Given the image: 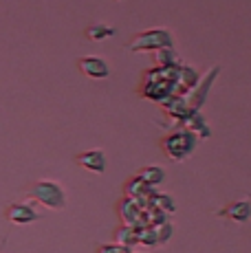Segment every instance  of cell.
Segmentation results:
<instances>
[{
    "label": "cell",
    "mask_w": 251,
    "mask_h": 253,
    "mask_svg": "<svg viewBox=\"0 0 251 253\" xmlns=\"http://www.w3.org/2000/svg\"><path fill=\"white\" fill-rule=\"evenodd\" d=\"M196 145H199V139L183 128L172 130L170 134H166V137L161 139L163 152H166V157L174 163H181V161H185V159H190L192 154H194Z\"/></svg>",
    "instance_id": "obj_1"
},
{
    "label": "cell",
    "mask_w": 251,
    "mask_h": 253,
    "mask_svg": "<svg viewBox=\"0 0 251 253\" xmlns=\"http://www.w3.org/2000/svg\"><path fill=\"white\" fill-rule=\"evenodd\" d=\"M27 196L31 198V201L44 205L46 209H55V211L66 207V194H64V189H62V185L55 181H49V178L31 183L27 187Z\"/></svg>",
    "instance_id": "obj_2"
},
{
    "label": "cell",
    "mask_w": 251,
    "mask_h": 253,
    "mask_svg": "<svg viewBox=\"0 0 251 253\" xmlns=\"http://www.w3.org/2000/svg\"><path fill=\"white\" fill-rule=\"evenodd\" d=\"M161 48H174V38L167 29H150V31L137 33L126 44L128 53H143V51H161Z\"/></svg>",
    "instance_id": "obj_3"
},
{
    "label": "cell",
    "mask_w": 251,
    "mask_h": 253,
    "mask_svg": "<svg viewBox=\"0 0 251 253\" xmlns=\"http://www.w3.org/2000/svg\"><path fill=\"white\" fill-rule=\"evenodd\" d=\"M218 73H220L218 66H211V69L207 71L205 75L199 77L196 86H194V88H192V90L185 95V101H187V106H190V110H201V106L205 104L207 95H209L211 84H214V80L218 77Z\"/></svg>",
    "instance_id": "obj_4"
},
{
    "label": "cell",
    "mask_w": 251,
    "mask_h": 253,
    "mask_svg": "<svg viewBox=\"0 0 251 253\" xmlns=\"http://www.w3.org/2000/svg\"><path fill=\"white\" fill-rule=\"evenodd\" d=\"M77 66L80 71L84 73L86 77L90 80H106L110 75V66L104 57H97V55H84L77 60Z\"/></svg>",
    "instance_id": "obj_5"
},
{
    "label": "cell",
    "mask_w": 251,
    "mask_h": 253,
    "mask_svg": "<svg viewBox=\"0 0 251 253\" xmlns=\"http://www.w3.org/2000/svg\"><path fill=\"white\" fill-rule=\"evenodd\" d=\"M4 218L11 225H31V222H36L40 218V213L29 203H11V205L4 209Z\"/></svg>",
    "instance_id": "obj_6"
},
{
    "label": "cell",
    "mask_w": 251,
    "mask_h": 253,
    "mask_svg": "<svg viewBox=\"0 0 251 253\" xmlns=\"http://www.w3.org/2000/svg\"><path fill=\"white\" fill-rule=\"evenodd\" d=\"M154 192H157V189L150 187V185H146L139 176H132L128 183L124 185L126 198H132V201H137L139 207H148V203H150V198L154 196Z\"/></svg>",
    "instance_id": "obj_7"
},
{
    "label": "cell",
    "mask_w": 251,
    "mask_h": 253,
    "mask_svg": "<svg viewBox=\"0 0 251 253\" xmlns=\"http://www.w3.org/2000/svg\"><path fill=\"white\" fill-rule=\"evenodd\" d=\"M141 213H143V207H139V203L132 201V198L124 196L117 203V216L126 227H137L139 229L141 227Z\"/></svg>",
    "instance_id": "obj_8"
},
{
    "label": "cell",
    "mask_w": 251,
    "mask_h": 253,
    "mask_svg": "<svg viewBox=\"0 0 251 253\" xmlns=\"http://www.w3.org/2000/svg\"><path fill=\"white\" fill-rule=\"evenodd\" d=\"M75 163L80 165L82 169H86V172H95V174L106 172V157H104V150H99V148L80 152L75 157Z\"/></svg>",
    "instance_id": "obj_9"
},
{
    "label": "cell",
    "mask_w": 251,
    "mask_h": 253,
    "mask_svg": "<svg viewBox=\"0 0 251 253\" xmlns=\"http://www.w3.org/2000/svg\"><path fill=\"white\" fill-rule=\"evenodd\" d=\"M218 218H227V220H234V222H247L251 216V203L249 198H240V201L229 203L225 209L220 211H214Z\"/></svg>",
    "instance_id": "obj_10"
},
{
    "label": "cell",
    "mask_w": 251,
    "mask_h": 253,
    "mask_svg": "<svg viewBox=\"0 0 251 253\" xmlns=\"http://www.w3.org/2000/svg\"><path fill=\"white\" fill-rule=\"evenodd\" d=\"M181 126L183 130H187V132H192L196 139H209V126L205 124V117H203L199 110H190L185 117L181 119Z\"/></svg>",
    "instance_id": "obj_11"
},
{
    "label": "cell",
    "mask_w": 251,
    "mask_h": 253,
    "mask_svg": "<svg viewBox=\"0 0 251 253\" xmlns=\"http://www.w3.org/2000/svg\"><path fill=\"white\" fill-rule=\"evenodd\" d=\"M161 106H163V110L174 119V124H181L183 117L190 113V106H187V101L183 95H170L167 99L161 101Z\"/></svg>",
    "instance_id": "obj_12"
},
{
    "label": "cell",
    "mask_w": 251,
    "mask_h": 253,
    "mask_svg": "<svg viewBox=\"0 0 251 253\" xmlns=\"http://www.w3.org/2000/svg\"><path fill=\"white\" fill-rule=\"evenodd\" d=\"M196 82H199V73L192 69V66H187V64L178 66V71H176V92H183V97H185L187 92L196 86Z\"/></svg>",
    "instance_id": "obj_13"
},
{
    "label": "cell",
    "mask_w": 251,
    "mask_h": 253,
    "mask_svg": "<svg viewBox=\"0 0 251 253\" xmlns=\"http://www.w3.org/2000/svg\"><path fill=\"white\" fill-rule=\"evenodd\" d=\"M137 176L146 185H150V187H157V185H161L166 181V172H163V168H159V165H146V168L139 169Z\"/></svg>",
    "instance_id": "obj_14"
},
{
    "label": "cell",
    "mask_w": 251,
    "mask_h": 253,
    "mask_svg": "<svg viewBox=\"0 0 251 253\" xmlns=\"http://www.w3.org/2000/svg\"><path fill=\"white\" fill-rule=\"evenodd\" d=\"M154 64L161 66V69H167V66L183 64V62H181V57L176 55L174 48H161V51H154Z\"/></svg>",
    "instance_id": "obj_15"
},
{
    "label": "cell",
    "mask_w": 251,
    "mask_h": 253,
    "mask_svg": "<svg viewBox=\"0 0 251 253\" xmlns=\"http://www.w3.org/2000/svg\"><path fill=\"white\" fill-rule=\"evenodd\" d=\"M115 240H117V245L132 249L137 245V227H126V225L117 227L115 229Z\"/></svg>",
    "instance_id": "obj_16"
},
{
    "label": "cell",
    "mask_w": 251,
    "mask_h": 253,
    "mask_svg": "<svg viewBox=\"0 0 251 253\" xmlns=\"http://www.w3.org/2000/svg\"><path fill=\"white\" fill-rule=\"evenodd\" d=\"M110 36H115V29L108 27V24H104V22H95V24H90V27L86 29V38L93 40V42L106 40V38H110Z\"/></svg>",
    "instance_id": "obj_17"
},
{
    "label": "cell",
    "mask_w": 251,
    "mask_h": 253,
    "mask_svg": "<svg viewBox=\"0 0 251 253\" xmlns=\"http://www.w3.org/2000/svg\"><path fill=\"white\" fill-rule=\"evenodd\" d=\"M148 205L161 209L163 213H172V211H176V203H174V198L167 196V194H161V192H154V196L150 198V203H148Z\"/></svg>",
    "instance_id": "obj_18"
},
{
    "label": "cell",
    "mask_w": 251,
    "mask_h": 253,
    "mask_svg": "<svg viewBox=\"0 0 251 253\" xmlns=\"http://www.w3.org/2000/svg\"><path fill=\"white\" fill-rule=\"evenodd\" d=\"M97 253H132V249L117 245V242H110V245H99Z\"/></svg>",
    "instance_id": "obj_19"
},
{
    "label": "cell",
    "mask_w": 251,
    "mask_h": 253,
    "mask_svg": "<svg viewBox=\"0 0 251 253\" xmlns=\"http://www.w3.org/2000/svg\"><path fill=\"white\" fill-rule=\"evenodd\" d=\"M119 2H124V0H119Z\"/></svg>",
    "instance_id": "obj_20"
}]
</instances>
